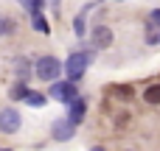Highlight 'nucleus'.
<instances>
[{
    "label": "nucleus",
    "instance_id": "nucleus-1",
    "mask_svg": "<svg viewBox=\"0 0 160 151\" xmlns=\"http://www.w3.org/2000/svg\"><path fill=\"white\" fill-rule=\"evenodd\" d=\"M93 50H73L70 56H68V62L62 64L65 67V73H68V78L70 81H79L84 73H87V64H93Z\"/></svg>",
    "mask_w": 160,
    "mask_h": 151
},
{
    "label": "nucleus",
    "instance_id": "nucleus-2",
    "mask_svg": "<svg viewBox=\"0 0 160 151\" xmlns=\"http://www.w3.org/2000/svg\"><path fill=\"white\" fill-rule=\"evenodd\" d=\"M62 73V62L56 56H42L37 59V78L39 81H56Z\"/></svg>",
    "mask_w": 160,
    "mask_h": 151
},
{
    "label": "nucleus",
    "instance_id": "nucleus-3",
    "mask_svg": "<svg viewBox=\"0 0 160 151\" xmlns=\"http://www.w3.org/2000/svg\"><path fill=\"white\" fill-rule=\"evenodd\" d=\"M48 95L53 98V101H62V104H68L70 98H76L79 95V90H76V81H51V87H48Z\"/></svg>",
    "mask_w": 160,
    "mask_h": 151
},
{
    "label": "nucleus",
    "instance_id": "nucleus-4",
    "mask_svg": "<svg viewBox=\"0 0 160 151\" xmlns=\"http://www.w3.org/2000/svg\"><path fill=\"white\" fill-rule=\"evenodd\" d=\"M20 126H22V115H20L14 106L0 109V132H3V134H17Z\"/></svg>",
    "mask_w": 160,
    "mask_h": 151
},
{
    "label": "nucleus",
    "instance_id": "nucleus-5",
    "mask_svg": "<svg viewBox=\"0 0 160 151\" xmlns=\"http://www.w3.org/2000/svg\"><path fill=\"white\" fill-rule=\"evenodd\" d=\"M112 39H115V34H112V28H110V25H96V28L90 31L93 50H104V48H110V45H112Z\"/></svg>",
    "mask_w": 160,
    "mask_h": 151
},
{
    "label": "nucleus",
    "instance_id": "nucleus-6",
    "mask_svg": "<svg viewBox=\"0 0 160 151\" xmlns=\"http://www.w3.org/2000/svg\"><path fill=\"white\" fill-rule=\"evenodd\" d=\"M51 132H53V140H59V143H65V140H70L73 134H76V123L65 115V118H59L53 126H51Z\"/></svg>",
    "mask_w": 160,
    "mask_h": 151
},
{
    "label": "nucleus",
    "instance_id": "nucleus-7",
    "mask_svg": "<svg viewBox=\"0 0 160 151\" xmlns=\"http://www.w3.org/2000/svg\"><path fill=\"white\" fill-rule=\"evenodd\" d=\"M146 42L160 45V8L149 11V17H146Z\"/></svg>",
    "mask_w": 160,
    "mask_h": 151
},
{
    "label": "nucleus",
    "instance_id": "nucleus-8",
    "mask_svg": "<svg viewBox=\"0 0 160 151\" xmlns=\"http://www.w3.org/2000/svg\"><path fill=\"white\" fill-rule=\"evenodd\" d=\"M84 112H87V101H84V98H79V95H76V98H70V101H68V118H70L76 126L84 120Z\"/></svg>",
    "mask_w": 160,
    "mask_h": 151
},
{
    "label": "nucleus",
    "instance_id": "nucleus-9",
    "mask_svg": "<svg viewBox=\"0 0 160 151\" xmlns=\"http://www.w3.org/2000/svg\"><path fill=\"white\" fill-rule=\"evenodd\" d=\"M14 73H17V78L20 81H28L31 78V59H14Z\"/></svg>",
    "mask_w": 160,
    "mask_h": 151
},
{
    "label": "nucleus",
    "instance_id": "nucleus-10",
    "mask_svg": "<svg viewBox=\"0 0 160 151\" xmlns=\"http://www.w3.org/2000/svg\"><path fill=\"white\" fill-rule=\"evenodd\" d=\"M31 25H34L39 34H51V25H48V20H45L39 11H31Z\"/></svg>",
    "mask_w": 160,
    "mask_h": 151
},
{
    "label": "nucleus",
    "instance_id": "nucleus-11",
    "mask_svg": "<svg viewBox=\"0 0 160 151\" xmlns=\"http://www.w3.org/2000/svg\"><path fill=\"white\" fill-rule=\"evenodd\" d=\"M25 92H28V81H20V78H17V81H14V87L8 90V98H11V101H22V95H25Z\"/></svg>",
    "mask_w": 160,
    "mask_h": 151
},
{
    "label": "nucleus",
    "instance_id": "nucleus-12",
    "mask_svg": "<svg viewBox=\"0 0 160 151\" xmlns=\"http://www.w3.org/2000/svg\"><path fill=\"white\" fill-rule=\"evenodd\" d=\"M143 101L146 104H160V84H149L143 90Z\"/></svg>",
    "mask_w": 160,
    "mask_h": 151
},
{
    "label": "nucleus",
    "instance_id": "nucleus-13",
    "mask_svg": "<svg viewBox=\"0 0 160 151\" xmlns=\"http://www.w3.org/2000/svg\"><path fill=\"white\" fill-rule=\"evenodd\" d=\"M22 101H25V106H42V104H45V95H42V92L28 90V92L22 95Z\"/></svg>",
    "mask_w": 160,
    "mask_h": 151
},
{
    "label": "nucleus",
    "instance_id": "nucleus-14",
    "mask_svg": "<svg viewBox=\"0 0 160 151\" xmlns=\"http://www.w3.org/2000/svg\"><path fill=\"white\" fill-rule=\"evenodd\" d=\"M25 11H42V6H45V0H17Z\"/></svg>",
    "mask_w": 160,
    "mask_h": 151
},
{
    "label": "nucleus",
    "instance_id": "nucleus-15",
    "mask_svg": "<svg viewBox=\"0 0 160 151\" xmlns=\"http://www.w3.org/2000/svg\"><path fill=\"white\" fill-rule=\"evenodd\" d=\"M11 31H14V22H11L8 17H0V36H3V34H11Z\"/></svg>",
    "mask_w": 160,
    "mask_h": 151
},
{
    "label": "nucleus",
    "instance_id": "nucleus-16",
    "mask_svg": "<svg viewBox=\"0 0 160 151\" xmlns=\"http://www.w3.org/2000/svg\"><path fill=\"white\" fill-rule=\"evenodd\" d=\"M73 28H76V34H79V36H84V14H79V17H76Z\"/></svg>",
    "mask_w": 160,
    "mask_h": 151
}]
</instances>
